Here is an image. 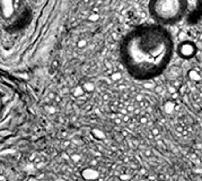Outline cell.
Listing matches in <instances>:
<instances>
[{"instance_id": "7", "label": "cell", "mask_w": 202, "mask_h": 181, "mask_svg": "<svg viewBox=\"0 0 202 181\" xmlns=\"http://www.w3.org/2000/svg\"><path fill=\"white\" fill-rule=\"evenodd\" d=\"M158 179L162 180V181H165V180H166V175H164L163 173H160V175H158Z\"/></svg>"}, {"instance_id": "4", "label": "cell", "mask_w": 202, "mask_h": 181, "mask_svg": "<svg viewBox=\"0 0 202 181\" xmlns=\"http://www.w3.org/2000/svg\"><path fill=\"white\" fill-rule=\"evenodd\" d=\"M148 121H149V119H148L147 115H142V117H140V120H139V122L142 123V125H147Z\"/></svg>"}, {"instance_id": "8", "label": "cell", "mask_w": 202, "mask_h": 181, "mask_svg": "<svg viewBox=\"0 0 202 181\" xmlns=\"http://www.w3.org/2000/svg\"><path fill=\"white\" fill-rule=\"evenodd\" d=\"M70 145H71V142H69V140H68V142H65V143H63V147H65V148H68L69 146H70Z\"/></svg>"}, {"instance_id": "3", "label": "cell", "mask_w": 202, "mask_h": 181, "mask_svg": "<svg viewBox=\"0 0 202 181\" xmlns=\"http://www.w3.org/2000/svg\"><path fill=\"white\" fill-rule=\"evenodd\" d=\"M177 54L182 59H191L196 54V45L191 41H182L177 46Z\"/></svg>"}, {"instance_id": "6", "label": "cell", "mask_w": 202, "mask_h": 181, "mask_svg": "<svg viewBox=\"0 0 202 181\" xmlns=\"http://www.w3.org/2000/svg\"><path fill=\"white\" fill-rule=\"evenodd\" d=\"M144 154L146 155L147 157H150V156H153V152L150 151V149H146V151L144 152Z\"/></svg>"}, {"instance_id": "5", "label": "cell", "mask_w": 202, "mask_h": 181, "mask_svg": "<svg viewBox=\"0 0 202 181\" xmlns=\"http://www.w3.org/2000/svg\"><path fill=\"white\" fill-rule=\"evenodd\" d=\"M144 100H145V97H144V96H142V95H140V94H139V95H137V96H136V99H134V101H138V102L140 103L141 101H144Z\"/></svg>"}, {"instance_id": "1", "label": "cell", "mask_w": 202, "mask_h": 181, "mask_svg": "<svg viewBox=\"0 0 202 181\" xmlns=\"http://www.w3.org/2000/svg\"><path fill=\"white\" fill-rule=\"evenodd\" d=\"M174 42L166 27L142 25L131 31L121 45V58L127 70L138 79L159 76L172 60Z\"/></svg>"}, {"instance_id": "2", "label": "cell", "mask_w": 202, "mask_h": 181, "mask_svg": "<svg viewBox=\"0 0 202 181\" xmlns=\"http://www.w3.org/2000/svg\"><path fill=\"white\" fill-rule=\"evenodd\" d=\"M149 14L155 24L160 26L175 25L186 16L189 11L187 0H150Z\"/></svg>"}]
</instances>
